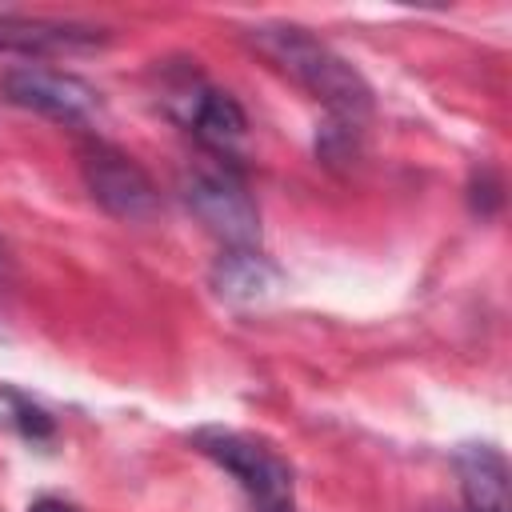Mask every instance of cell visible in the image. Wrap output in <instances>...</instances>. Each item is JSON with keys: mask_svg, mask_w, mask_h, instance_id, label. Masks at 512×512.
<instances>
[{"mask_svg": "<svg viewBox=\"0 0 512 512\" xmlns=\"http://www.w3.org/2000/svg\"><path fill=\"white\" fill-rule=\"evenodd\" d=\"M80 172H84L92 200L120 220H148L160 208V196H156V184L148 180V172L112 144L92 140L80 152Z\"/></svg>", "mask_w": 512, "mask_h": 512, "instance_id": "8992f818", "label": "cell"}, {"mask_svg": "<svg viewBox=\"0 0 512 512\" xmlns=\"http://www.w3.org/2000/svg\"><path fill=\"white\" fill-rule=\"evenodd\" d=\"M196 452L236 480L252 512H296L292 464L264 440L236 428H200L192 436Z\"/></svg>", "mask_w": 512, "mask_h": 512, "instance_id": "7a4b0ae2", "label": "cell"}, {"mask_svg": "<svg viewBox=\"0 0 512 512\" xmlns=\"http://www.w3.org/2000/svg\"><path fill=\"white\" fill-rule=\"evenodd\" d=\"M468 512H508V464L492 444H468L456 456Z\"/></svg>", "mask_w": 512, "mask_h": 512, "instance_id": "ba28073f", "label": "cell"}, {"mask_svg": "<svg viewBox=\"0 0 512 512\" xmlns=\"http://www.w3.org/2000/svg\"><path fill=\"white\" fill-rule=\"evenodd\" d=\"M104 40H108L104 28H92V24L0 12V52L4 56H24V60L68 56V52H92Z\"/></svg>", "mask_w": 512, "mask_h": 512, "instance_id": "52a82bcc", "label": "cell"}, {"mask_svg": "<svg viewBox=\"0 0 512 512\" xmlns=\"http://www.w3.org/2000/svg\"><path fill=\"white\" fill-rule=\"evenodd\" d=\"M212 284L224 300L232 304H260L264 296H272L280 288V272L276 264H268L256 248H228L216 260Z\"/></svg>", "mask_w": 512, "mask_h": 512, "instance_id": "9c48e42d", "label": "cell"}, {"mask_svg": "<svg viewBox=\"0 0 512 512\" xmlns=\"http://www.w3.org/2000/svg\"><path fill=\"white\" fill-rule=\"evenodd\" d=\"M184 204L224 248H256L260 220L248 184L232 160L208 156L184 176Z\"/></svg>", "mask_w": 512, "mask_h": 512, "instance_id": "277c9868", "label": "cell"}, {"mask_svg": "<svg viewBox=\"0 0 512 512\" xmlns=\"http://www.w3.org/2000/svg\"><path fill=\"white\" fill-rule=\"evenodd\" d=\"M28 512H76V508H68L64 500H36Z\"/></svg>", "mask_w": 512, "mask_h": 512, "instance_id": "30bf717a", "label": "cell"}, {"mask_svg": "<svg viewBox=\"0 0 512 512\" xmlns=\"http://www.w3.org/2000/svg\"><path fill=\"white\" fill-rule=\"evenodd\" d=\"M0 100L40 112L48 120L60 124H88L100 112V92L60 68H44V64H16L0 76Z\"/></svg>", "mask_w": 512, "mask_h": 512, "instance_id": "5b68a950", "label": "cell"}, {"mask_svg": "<svg viewBox=\"0 0 512 512\" xmlns=\"http://www.w3.org/2000/svg\"><path fill=\"white\" fill-rule=\"evenodd\" d=\"M160 104L208 156H220V160H232V148L248 132L244 108L224 88L208 84L204 72H196L192 64L164 68Z\"/></svg>", "mask_w": 512, "mask_h": 512, "instance_id": "3957f363", "label": "cell"}, {"mask_svg": "<svg viewBox=\"0 0 512 512\" xmlns=\"http://www.w3.org/2000/svg\"><path fill=\"white\" fill-rule=\"evenodd\" d=\"M252 48L280 72L288 76L300 92H308L316 104L328 108L336 132H360L372 116V88L368 80L320 36L296 24H256L248 32Z\"/></svg>", "mask_w": 512, "mask_h": 512, "instance_id": "6da1fadb", "label": "cell"}]
</instances>
